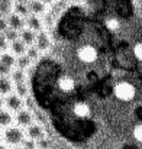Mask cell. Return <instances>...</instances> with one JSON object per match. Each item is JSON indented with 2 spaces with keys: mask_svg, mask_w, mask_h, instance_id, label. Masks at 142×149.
I'll return each instance as SVG.
<instances>
[{
  "mask_svg": "<svg viewBox=\"0 0 142 149\" xmlns=\"http://www.w3.org/2000/svg\"><path fill=\"white\" fill-rule=\"evenodd\" d=\"M26 138V129L19 125H12L3 130V143L6 146H19Z\"/></svg>",
  "mask_w": 142,
  "mask_h": 149,
  "instance_id": "6da1fadb",
  "label": "cell"
},
{
  "mask_svg": "<svg viewBox=\"0 0 142 149\" xmlns=\"http://www.w3.org/2000/svg\"><path fill=\"white\" fill-rule=\"evenodd\" d=\"M113 94H115L116 99L120 100V101H131L136 96V88H135L134 84L122 81V83H118L113 87Z\"/></svg>",
  "mask_w": 142,
  "mask_h": 149,
  "instance_id": "7a4b0ae2",
  "label": "cell"
},
{
  "mask_svg": "<svg viewBox=\"0 0 142 149\" xmlns=\"http://www.w3.org/2000/svg\"><path fill=\"white\" fill-rule=\"evenodd\" d=\"M17 67V55H15L12 51H3L0 56V71L1 75H9L15 68Z\"/></svg>",
  "mask_w": 142,
  "mask_h": 149,
  "instance_id": "3957f363",
  "label": "cell"
},
{
  "mask_svg": "<svg viewBox=\"0 0 142 149\" xmlns=\"http://www.w3.org/2000/svg\"><path fill=\"white\" fill-rule=\"evenodd\" d=\"M35 122V113L32 111V109L28 107H22L20 110H17L15 113V123L22 126V127H28L29 125H32Z\"/></svg>",
  "mask_w": 142,
  "mask_h": 149,
  "instance_id": "277c9868",
  "label": "cell"
},
{
  "mask_svg": "<svg viewBox=\"0 0 142 149\" xmlns=\"http://www.w3.org/2000/svg\"><path fill=\"white\" fill-rule=\"evenodd\" d=\"M3 104H4L6 109H9V110H12L13 113H16L17 110H20L22 107H25V99L20 97L16 91H13V93L4 96Z\"/></svg>",
  "mask_w": 142,
  "mask_h": 149,
  "instance_id": "5b68a950",
  "label": "cell"
},
{
  "mask_svg": "<svg viewBox=\"0 0 142 149\" xmlns=\"http://www.w3.org/2000/svg\"><path fill=\"white\" fill-rule=\"evenodd\" d=\"M77 56H78V59H80L81 62H84V64H92V62H94L96 59H97L99 54H97V49H96L94 47H92V45H84V47L78 48Z\"/></svg>",
  "mask_w": 142,
  "mask_h": 149,
  "instance_id": "8992f818",
  "label": "cell"
},
{
  "mask_svg": "<svg viewBox=\"0 0 142 149\" xmlns=\"http://www.w3.org/2000/svg\"><path fill=\"white\" fill-rule=\"evenodd\" d=\"M26 136L38 142V141H41L42 138L47 136V132H45V127L39 122H34L32 125H29L26 127Z\"/></svg>",
  "mask_w": 142,
  "mask_h": 149,
  "instance_id": "52a82bcc",
  "label": "cell"
},
{
  "mask_svg": "<svg viewBox=\"0 0 142 149\" xmlns=\"http://www.w3.org/2000/svg\"><path fill=\"white\" fill-rule=\"evenodd\" d=\"M35 45L39 48V49L42 51V52H45L51 48V45H52V39H51V36H49V33H48L47 31H39L38 33H36V41H35Z\"/></svg>",
  "mask_w": 142,
  "mask_h": 149,
  "instance_id": "ba28073f",
  "label": "cell"
},
{
  "mask_svg": "<svg viewBox=\"0 0 142 149\" xmlns=\"http://www.w3.org/2000/svg\"><path fill=\"white\" fill-rule=\"evenodd\" d=\"M6 17H7V23H9V26L13 28V29L20 31V29H23V28L26 26V17L20 16V15L16 13V12L10 13V15L6 16Z\"/></svg>",
  "mask_w": 142,
  "mask_h": 149,
  "instance_id": "9c48e42d",
  "label": "cell"
},
{
  "mask_svg": "<svg viewBox=\"0 0 142 149\" xmlns=\"http://www.w3.org/2000/svg\"><path fill=\"white\" fill-rule=\"evenodd\" d=\"M19 38L28 45V47H31V45H35V41H36V33L38 32H35L34 29H31V28H28V26H25L23 29H20L19 31Z\"/></svg>",
  "mask_w": 142,
  "mask_h": 149,
  "instance_id": "30bf717a",
  "label": "cell"
},
{
  "mask_svg": "<svg viewBox=\"0 0 142 149\" xmlns=\"http://www.w3.org/2000/svg\"><path fill=\"white\" fill-rule=\"evenodd\" d=\"M26 26L31 28V29H34L35 32H39V31L44 29V20L41 19L39 15L31 13V15L26 17Z\"/></svg>",
  "mask_w": 142,
  "mask_h": 149,
  "instance_id": "8fae6325",
  "label": "cell"
},
{
  "mask_svg": "<svg viewBox=\"0 0 142 149\" xmlns=\"http://www.w3.org/2000/svg\"><path fill=\"white\" fill-rule=\"evenodd\" d=\"M0 91H1V96H3V97L15 91V83H13V80L10 78V75H1V80H0Z\"/></svg>",
  "mask_w": 142,
  "mask_h": 149,
  "instance_id": "7c38bea8",
  "label": "cell"
},
{
  "mask_svg": "<svg viewBox=\"0 0 142 149\" xmlns=\"http://www.w3.org/2000/svg\"><path fill=\"white\" fill-rule=\"evenodd\" d=\"M29 4V9H31V13L34 15H39V16H44L47 13V3L42 1V0H29L28 1Z\"/></svg>",
  "mask_w": 142,
  "mask_h": 149,
  "instance_id": "4fadbf2b",
  "label": "cell"
},
{
  "mask_svg": "<svg viewBox=\"0 0 142 149\" xmlns=\"http://www.w3.org/2000/svg\"><path fill=\"white\" fill-rule=\"evenodd\" d=\"M57 84H58V88H59L61 91H64V93H70V91H73L74 87H76V83H74V80H73L70 75H62V77H59Z\"/></svg>",
  "mask_w": 142,
  "mask_h": 149,
  "instance_id": "5bb4252c",
  "label": "cell"
},
{
  "mask_svg": "<svg viewBox=\"0 0 142 149\" xmlns=\"http://www.w3.org/2000/svg\"><path fill=\"white\" fill-rule=\"evenodd\" d=\"M0 125L1 127H7V126H12L15 125V113L9 109H1V113H0Z\"/></svg>",
  "mask_w": 142,
  "mask_h": 149,
  "instance_id": "9a60e30c",
  "label": "cell"
},
{
  "mask_svg": "<svg viewBox=\"0 0 142 149\" xmlns=\"http://www.w3.org/2000/svg\"><path fill=\"white\" fill-rule=\"evenodd\" d=\"M73 113H74L77 117L84 119V117H89V114H90V107H89L86 103L78 101V103L74 104V107H73Z\"/></svg>",
  "mask_w": 142,
  "mask_h": 149,
  "instance_id": "2e32d148",
  "label": "cell"
},
{
  "mask_svg": "<svg viewBox=\"0 0 142 149\" xmlns=\"http://www.w3.org/2000/svg\"><path fill=\"white\" fill-rule=\"evenodd\" d=\"M9 49L12 51L15 55H23V54H26V51H28V45L19 38V39H16V41H13V42H10V48Z\"/></svg>",
  "mask_w": 142,
  "mask_h": 149,
  "instance_id": "e0dca14e",
  "label": "cell"
},
{
  "mask_svg": "<svg viewBox=\"0 0 142 149\" xmlns=\"http://www.w3.org/2000/svg\"><path fill=\"white\" fill-rule=\"evenodd\" d=\"M10 78L13 80V83L15 84H20V83H26V70H22V68H19V67H16L10 74Z\"/></svg>",
  "mask_w": 142,
  "mask_h": 149,
  "instance_id": "ac0fdd59",
  "label": "cell"
},
{
  "mask_svg": "<svg viewBox=\"0 0 142 149\" xmlns=\"http://www.w3.org/2000/svg\"><path fill=\"white\" fill-rule=\"evenodd\" d=\"M15 0H0V12L1 16H9L15 12Z\"/></svg>",
  "mask_w": 142,
  "mask_h": 149,
  "instance_id": "d6986e66",
  "label": "cell"
},
{
  "mask_svg": "<svg viewBox=\"0 0 142 149\" xmlns=\"http://www.w3.org/2000/svg\"><path fill=\"white\" fill-rule=\"evenodd\" d=\"M15 12L23 17H28L31 15V9L28 3H15Z\"/></svg>",
  "mask_w": 142,
  "mask_h": 149,
  "instance_id": "ffe728a7",
  "label": "cell"
},
{
  "mask_svg": "<svg viewBox=\"0 0 142 149\" xmlns=\"http://www.w3.org/2000/svg\"><path fill=\"white\" fill-rule=\"evenodd\" d=\"M32 59L26 55V54H23V55H19L17 56V67L19 68H22V70H28L31 65H32Z\"/></svg>",
  "mask_w": 142,
  "mask_h": 149,
  "instance_id": "44dd1931",
  "label": "cell"
},
{
  "mask_svg": "<svg viewBox=\"0 0 142 149\" xmlns=\"http://www.w3.org/2000/svg\"><path fill=\"white\" fill-rule=\"evenodd\" d=\"M1 33H3V35H4L10 42H13V41L19 39V35H20L17 29H13V28H10V26H9V28H6L4 31H1Z\"/></svg>",
  "mask_w": 142,
  "mask_h": 149,
  "instance_id": "7402d4cb",
  "label": "cell"
},
{
  "mask_svg": "<svg viewBox=\"0 0 142 149\" xmlns=\"http://www.w3.org/2000/svg\"><path fill=\"white\" fill-rule=\"evenodd\" d=\"M41 52H42V51L39 49L36 45H31V47H28L26 55H28L32 61H38V59H39V56H41Z\"/></svg>",
  "mask_w": 142,
  "mask_h": 149,
  "instance_id": "603a6c76",
  "label": "cell"
},
{
  "mask_svg": "<svg viewBox=\"0 0 142 149\" xmlns=\"http://www.w3.org/2000/svg\"><path fill=\"white\" fill-rule=\"evenodd\" d=\"M15 91L20 96V97H23V99H26L28 96H29V88H28V86H26V83H20V84H15Z\"/></svg>",
  "mask_w": 142,
  "mask_h": 149,
  "instance_id": "cb8c5ba5",
  "label": "cell"
},
{
  "mask_svg": "<svg viewBox=\"0 0 142 149\" xmlns=\"http://www.w3.org/2000/svg\"><path fill=\"white\" fill-rule=\"evenodd\" d=\"M106 28H107L109 31H112V32H116V31H119V28H120V22H119L116 17H110V19L106 20Z\"/></svg>",
  "mask_w": 142,
  "mask_h": 149,
  "instance_id": "d4e9b609",
  "label": "cell"
},
{
  "mask_svg": "<svg viewBox=\"0 0 142 149\" xmlns=\"http://www.w3.org/2000/svg\"><path fill=\"white\" fill-rule=\"evenodd\" d=\"M20 146H22V148H29V149L38 148V145H36V141H34V139H31V138H28V136L23 139V142L20 143Z\"/></svg>",
  "mask_w": 142,
  "mask_h": 149,
  "instance_id": "484cf974",
  "label": "cell"
},
{
  "mask_svg": "<svg viewBox=\"0 0 142 149\" xmlns=\"http://www.w3.org/2000/svg\"><path fill=\"white\" fill-rule=\"evenodd\" d=\"M134 138H135L136 142L142 143V123L135 126V129H134Z\"/></svg>",
  "mask_w": 142,
  "mask_h": 149,
  "instance_id": "4316f807",
  "label": "cell"
},
{
  "mask_svg": "<svg viewBox=\"0 0 142 149\" xmlns=\"http://www.w3.org/2000/svg\"><path fill=\"white\" fill-rule=\"evenodd\" d=\"M134 55L138 61H142V42H138L134 47Z\"/></svg>",
  "mask_w": 142,
  "mask_h": 149,
  "instance_id": "83f0119b",
  "label": "cell"
},
{
  "mask_svg": "<svg viewBox=\"0 0 142 149\" xmlns=\"http://www.w3.org/2000/svg\"><path fill=\"white\" fill-rule=\"evenodd\" d=\"M36 145H38V148H49V146H51V142H49V139L45 136V138H42L41 141H38Z\"/></svg>",
  "mask_w": 142,
  "mask_h": 149,
  "instance_id": "f1b7e54d",
  "label": "cell"
},
{
  "mask_svg": "<svg viewBox=\"0 0 142 149\" xmlns=\"http://www.w3.org/2000/svg\"><path fill=\"white\" fill-rule=\"evenodd\" d=\"M25 107H28V109H34V100L31 96H28L26 99H25Z\"/></svg>",
  "mask_w": 142,
  "mask_h": 149,
  "instance_id": "f546056e",
  "label": "cell"
},
{
  "mask_svg": "<svg viewBox=\"0 0 142 149\" xmlns=\"http://www.w3.org/2000/svg\"><path fill=\"white\" fill-rule=\"evenodd\" d=\"M42 1H45L48 6H51V4H54V3H57V0H42Z\"/></svg>",
  "mask_w": 142,
  "mask_h": 149,
  "instance_id": "4dcf8cb0",
  "label": "cell"
},
{
  "mask_svg": "<svg viewBox=\"0 0 142 149\" xmlns=\"http://www.w3.org/2000/svg\"><path fill=\"white\" fill-rule=\"evenodd\" d=\"M15 1H16V3H28L29 0H15Z\"/></svg>",
  "mask_w": 142,
  "mask_h": 149,
  "instance_id": "1f68e13d",
  "label": "cell"
},
{
  "mask_svg": "<svg viewBox=\"0 0 142 149\" xmlns=\"http://www.w3.org/2000/svg\"><path fill=\"white\" fill-rule=\"evenodd\" d=\"M71 3H77V1H80V0H70Z\"/></svg>",
  "mask_w": 142,
  "mask_h": 149,
  "instance_id": "d6a6232c",
  "label": "cell"
}]
</instances>
